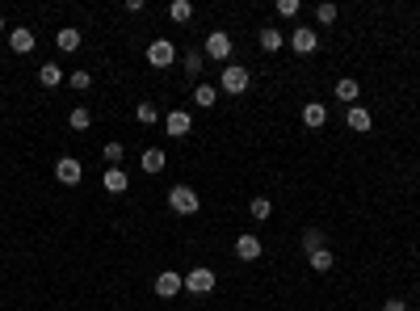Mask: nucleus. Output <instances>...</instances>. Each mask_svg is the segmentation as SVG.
I'll use <instances>...</instances> for the list:
<instances>
[{
  "instance_id": "f257e3e1",
  "label": "nucleus",
  "mask_w": 420,
  "mask_h": 311,
  "mask_svg": "<svg viewBox=\"0 0 420 311\" xmlns=\"http://www.w3.org/2000/svg\"><path fill=\"white\" fill-rule=\"evenodd\" d=\"M252 85V72L244 68V63H227L223 72H219V93H232V97H244Z\"/></svg>"
},
{
  "instance_id": "f03ea898",
  "label": "nucleus",
  "mask_w": 420,
  "mask_h": 311,
  "mask_svg": "<svg viewBox=\"0 0 420 311\" xmlns=\"http://www.w3.org/2000/svg\"><path fill=\"white\" fill-rule=\"evenodd\" d=\"M232 34L227 30H210L206 34V43H202V55L206 59H215V63H232Z\"/></svg>"
},
{
  "instance_id": "7ed1b4c3",
  "label": "nucleus",
  "mask_w": 420,
  "mask_h": 311,
  "mask_svg": "<svg viewBox=\"0 0 420 311\" xmlns=\"http://www.w3.org/2000/svg\"><path fill=\"white\" fill-rule=\"evenodd\" d=\"M198 206H202V202H198V194H193L189 185H173V189H168V211H173V215H198Z\"/></svg>"
},
{
  "instance_id": "20e7f679",
  "label": "nucleus",
  "mask_w": 420,
  "mask_h": 311,
  "mask_svg": "<svg viewBox=\"0 0 420 311\" xmlns=\"http://www.w3.org/2000/svg\"><path fill=\"white\" fill-rule=\"evenodd\" d=\"M215 282H219V278H215V269H189L185 273V290L189 295H198V299H206V295H210V290H215Z\"/></svg>"
},
{
  "instance_id": "39448f33",
  "label": "nucleus",
  "mask_w": 420,
  "mask_h": 311,
  "mask_svg": "<svg viewBox=\"0 0 420 311\" xmlns=\"http://www.w3.org/2000/svg\"><path fill=\"white\" fill-rule=\"evenodd\" d=\"M55 181H59V185H80V181H85V164H80L76 156H59V160H55Z\"/></svg>"
},
{
  "instance_id": "423d86ee",
  "label": "nucleus",
  "mask_w": 420,
  "mask_h": 311,
  "mask_svg": "<svg viewBox=\"0 0 420 311\" xmlns=\"http://www.w3.org/2000/svg\"><path fill=\"white\" fill-rule=\"evenodd\" d=\"M181 290H185V273H177V269L156 273V295H160V299H177Z\"/></svg>"
},
{
  "instance_id": "0eeeda50",
  "label": "nucleus",
  "mask_w": 420,
  "mask_h": 311,
  "mask_svg": "<svg viewBox=\"0 0 420 311\" xmlns=\"http://www.w3.org/2000/svg\"><path fill=\"white\" fill-rule=\"evenodd\" d=\"M147 63H151V68H173V63H177V46L168 43V38L147 43Z\"/></svg>"
},
{
  "instance_id": "6e6552de",
  "label": "nucleus",
  "mask_w": 420,
  "mask_h": 311,
  "mask_svg": "<svg viewBox=\"0 0 420 311\" xmlns=\"http://www.w3.org/2000/svg\"><path fill=\"white\" fill-rule=\"evenodd\" d=\"M193 131V118H189V110H168L164 114V135H173V139H185Z\"/></svg>"
},
{
  "instance_id": "1a4fd4ad",
  "label": "nucleus",
  "mask_w": 420,
  "mask_h": 311,
  "mask_svg": "<svg viewBox=\"0 0 420 311\" xmlns=\"http://www.w3.org/2000/svg\"><path fill=\"white\" fill-rule=\"evenodd\" d=\"M286 43L294 46L298 55H316V46H320V34L311 30V26H298V30H290V38Z\"/></svg>"
},
{
  "instance_id": "9d476101",
  "label": "nucleus",
  "mask_w": 420,
  "mask_h": 311,
  "mask_svg": "<svg viewBox=\"0 0 420 311\" xmlns=\"http://www.w3.org/2000/svg\"><path fill=\"white\" fill-rule=\"evenodd\" d=\"M261 253H265V244H261V236H235V257L239 261H261Z\"/></svg>"
},
{
  "instance_id": "9b49d317",
  "label": "nucleus",
  "mask_w": 420,
  "mask_h": 311,
  "mask_svg": "<svg viewBox=\"0 0 420 311\" xmlns=\"http://www.w3.org/2000/svg\"><path fill=\"white\" fill-rule=\"evenodd\" d=\"M345 127H349L353 135H366L374 127L370 110H366V105H349V110H345Z\"/></svg>"
},
{
  "instance_id": "f8f14e48",
  "label": "nucleus",
  "mask_w": 420,
  "mask_h": 311,
  "mask_svg": "<svg viewBox=\"0 0 420 311\" xmlns=\"http://www.w3.org/2000/svg\"><path fill=\"white\" fill-rule=\"evenodd\" d=\"M9 51H13V55H30V51H34V30H30V26H13V30H9Z\"/></svg>"
},
{
  "instance_id": "ddd939ff",
  "label": "nucleus",
  "mask_w": 420,
  "mask_h": 311,
  "mask_svg": "<svg viewBox=\"0 0 420 311\" xmlns=\"http://www.w3.org/2000/svg\"><path fill=\"white\" fill-rule=\"evenodd\" d=\"M298 118H303V127H307V131H320V127L328 122V105H324V101H307Z\"/></svg>"
},
{
  "instance_id": "4468645a",
  "label": "nucleus",
  "mask_w": 420,
  "mask_h": 311,
  "mask_svg": "<svg viewBox=\"0 0 420 311\" xmlns=\"http://www.w3.org/2000/svg\"><path fill=\"white\" fill-rule=\"evenodd\" d=\"M101 185H105V194H126V189H131V177H126V169H105V173H101Z\"/></svg>"
},
{
  "instance_id": "2eb2a0df",
  "label": "nucleus",
  "mask_w": 420,
  "mask_h": 311,
  "mask_svg": "<svg viewBox=\"0 0 420 311\" xmlns=\"http://www.w3.org/2000/svg\"><path fill=\"white\" fill-rule=\"evenodd\" d=\"M164 164H168V156H164V147H143V173H147V177H156V173H164Z\"/></svg>"
},
{
  "instance_id": "dca6fc26",
  "label": "nucleus",
  "mask_w": 420,
  "mask_h": 311,
  "mask_svg": "<svg viewBox=\"0 0 420 311\" xmlns=\"http://www.w3.org/2000/svg\"><path fill=\"white\" fill-rule=\"evenodd\" d=\"M80 43H85V34H80L76 26H63V30L55 34V46H59L63 55H72V51H80Z\"/></svg>"
},
{
  "instance_id": "f3484780",
  "label": "nucleus",
  "mask_w": 420,
  "mask_h": 311,
  "mask_svg": "<svg viewBox=\"0 0 420 311\" xmlns=\"http://www.w3.org/2000/svg\"><path fill=\"white\" fill-rule=\"evenodd\" d=\"M332 93H336V101H345V105H357V97H362V85H357L353 76H340Z\"/></svg>"
},
{
  "instance_id": "a211bd4d",
  "label": "nucleus",
  "mask_w": 420,
  "mask_h": 311,
  "mask_svg": "<svg viewBox=\"0 0 420 311\" xmlns=\"http://www.w3.org/2000/svg\"><path fill=\"white\" fill-rule=\"evenodd\" d=\"M101 160H105V169H122V160H126V147H122L118 139H109V143L101 147Z\"/></svg>"
},
{
  "instance_id": "6ab92c4d",
  "label": "nucleus",
  "mask_w": 420,
  "mask_h": 311,
  "mask_svg": "<svg viewBox=\"0 0 420 311\" xmlns=\"http://www.w3.org/2000/svg\"><path fill=\"white\" fill-rule=\"evenodd\" d=\"M63 80H68V76H63L59 63H43V68H38V85H43V89H59Z\"/></svg>"
},
{
  "instance_id": "aec40b11",
  "label": "nucleus",
  "mask_w": 420,
  "mask_h": 311,
  "mask_svg": "<svg viewBox=\"0 0 420 311\" xmlns=\"http://www.w3.org/2000/svg\"><path fill=\"white\" fill-rule=\"evenodd\" d=\"M257 43H261V51H269V55H274V51H281V46H286V34H281V30H274V26H265V30L257 34Z\"/></svg>"
},
{
  "instance_id": "412c9836",
  "label": "nucleus",
  "mask_w": 420,
  "mask_h": 311,
  "mask_svg": "<svg viewBox=\"0 0 420 311\" xmlns=\"http://www.w3.org/2000/svg\"><path fill=\"white\" fill-rule=\"evenodd\" d=\"M181 72H185V76H202V72H206V55H202V51H185Z\"/></svg>"
},
{
  "instance_id": "4be33fe9",
  "label": "nucleus",
  "mask_w": 420,
  "mask_h": 311,
  "mask_svg": "<svg viewBox=\"0 0 420 311\" xmlns=\"http://www.w3.org/2000/svg\"><path fill=\"white\" fill-rule=\"evenodd\" d=\"M135 122H139V127H156V122H164V118H160V110H156L151 101H139V105H135Z\"/></svg>"
},
{
  "instance_id": "5701e85b",
  "label": "nucleus",
  "mask_w": 420,
  "mask_h": 311,
  "mask_svg": "<svg viewBox=\"0 0 420 311\" xmlns=\"http://www.w3.org/2000/svg\"><path fill=\"white\" fill-rule=\"evenodd\" d=\"M68 127H72V131H89V127H93V114H89L85 105H72V114H68Z\"/></svg>"
},
{
  "instance_id": "b1692460",
  "label": "nucleus",
  "mask_w": 420,
  "mask_h": 311,
  "mask_svg": "<svg viewBox=\"0 0 420 311\" xmlns=\"http://www.w3.org/2000/svg\"><path fill=\"white\" fill-rule=\"evenodd\" d=\"M298 244H303V253H307V257H311V253H320V248H324V231H320V227H307V231H303V240H298Z\"/></svg>"
},
{
  "instance_id": "393cba45",
  "label": "nucleus",
  "mask_w": 420,
  "mask_h": 311,
  "mask_svg": "<svg viewBox=\"0 0 420 311\" xmlns=\"http://www.w3.org/2000/svg\"><path fill=\"white\" fill-rule=\"evenodd\" d=\"M307 261H311V269H316V273H332V265H336V257H332V248H320V253H311Z\"/></svg>"
},
{
  "instance_id": "a878e982",
  "label": "nucleus",
  "mask_w": 420,
  "mask_h": 311,
  "mask_svg": "<svg viewBox=\"0 0 420 311\" xmlns=\"http://www.w3.org/2000/svg\"><path fill=\"white\" fill-rule=\"evenodd\" d=\"M248 215H252L257 223H265L269 215H274V202H269V198H252V202H248Z\"/></svg>"
},
{
  "instance_id": "bb28decb",
  "label": "nucleus",
  "mask_w": 420,
  "mask_h": 311,
  "mask_svg": "<svg viewBox=\"0 0 420 311\" xmlns=\"http://www.w3.org/2000/svg\"><path fill=\"white\" fill-rule=\"evenodd\" d=\"M68 85H72V93H89V89H93V72H85V68H76V72L68 76Z\"/></svg>"
},
{
  "instance_id": "cd10ccee",
  "label": "nucleus",
  "mask_w": 420,
  "mask_h": 311,
  "mask_svg": "<svg viewBox=\"0 0 420 311\" xmlns=\"http://www.w3.org/2000/svg\"><path fill=\"white\" fill-rule=\"evenodd\" d=\"M168 17H173L177 26H181V21H193V4H189V0H173V4H168Z\"/></svg>"
},
{
  "instance_id": "c85d7f7f",
  "label": "nucleus",
  "mask_w": 420,
  "mask_h": 311,
  "mask_svg": "<svg viewBox=\"0 0 420 311\" xmlns=\"http://www.w3.org/2000/svg\"><path fill=\"white\" fill-rule=\"evenodd\" d=\"M193 101H198L202 110H210V105L219 101V89H215V85H198V89H193Z\"/></svg>"
},
{
  "instance_id": "c756f323",
  "label": "nucleus",
  "mask_w": 420,
  "mask_h": 311,
  "mask_svg": "<svg viewBox=\"0 0 420 311\" xmlns=\"http://www.w3.org/2000/svg\"><path fill=\"white\" fill-rule=\"evenodd\" d=\"M336 13H340L336 4H316V21H320V26H332V21H336Z\"/></svg>"
},
{
  "instance_id": "7c9ffc66",
  "label": "nucleus",
  "mask_w": 420,
  "mask_h": 311,
  "mask_svg": "<svg viewBox=\"0 0 420 311\" xmlns=\"http://www.w3.org/2000/svg\"><path fill=\"white\" fill-rule=\"evenodd\" d=\"M278 17H298V0H278Z\"/></svg>"
},
{
  "instance_id": "2f4dec72",
  "label": "nucleus",
  "mask_w": 420,
  "mask_h": 311,
  "mask_svg": "<svg viewBox=\"0 0 420 311\" xmlns=\"http://www.w3.org/2000/svg\"><path fill=\"white\" fill-rule=\"evenodd\" d=\"M382 311H408V303H404V299H387V303H382Z\"/></svg>"
},
{
  "instance_id": "473e14b6",
  "label": "nucleus",
  "mask_w": 420,
  "mask_h": 311,
  "mask_svg": "<svg viewBox=\"0 0 420 311\" xmlns=\"http://www.w3.org/2000/svg\"><path fill=\"white\" fill-rule=\"evenodd\" d=\"M0 34H4V17H0Z\"/></svg>"
},
{
  "instance_id": "72a5a7b5",
  "label": "nucleus",
  "mask_w": 420,
  "mask_h": 311,
  "mask_svg": "<svg viewBox=\"0 0 420 311\" xmlns=\"http://www.w3.org/2000/svg\"><path fill=\"white\" fill-rule=\"evenodd\" d=\"M416 303H420V290H416Z\"/></svg>"
}]
</instances>
